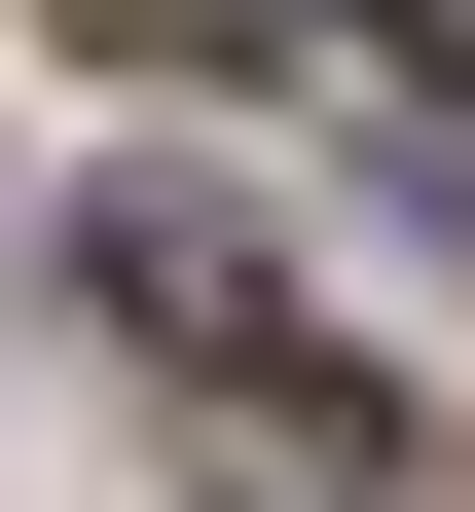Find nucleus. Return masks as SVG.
I'll list each match as a JSON object with an SVG mask.
<instances>
[{
    "mask_svg": "<svg viewBox=\"0 0 475 512\" xmlns=\"http://www.w3.org/2000/svg\"><path fill=\"white\" fill-rule=\"evenodd\" d=\"M74 293H110L147 366H220V403H293V256H256L220 183H74Z\"/></svg>",
    "mask_w": 475,
    "mask_h": 512,
    "instance_id": "f257e3e1",
    "label": "nucleus"
},
{
    "mask_svg": "<svg viewBox=\"0 0 475 512\" xmlns=\"http://www.w3.org/2000/svg\"><path fill=\"white\" fill-rule=\"evenodd\" d=\"M366 37H402V74H475V0H366Z\"/></svg>",
    "mask_w": 475,
    "mask_h": 512,
    "instance_id": "f03ea898",
    "label": "nucleus"
}]
</instances>
